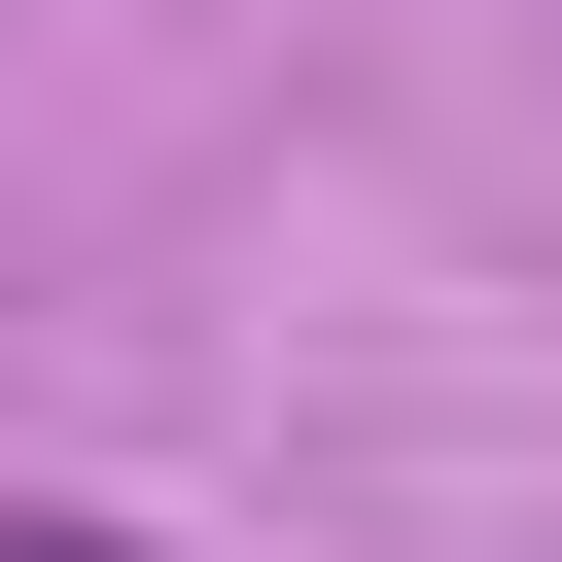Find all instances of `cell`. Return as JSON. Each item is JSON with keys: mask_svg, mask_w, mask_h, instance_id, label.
I'll return each mask as SVG.
<instances>
[{"mask_svg": "<svg viewBox=\"0 0 562 562\" xmlns=\"http://www.w3.org/2000/svg\"><path fill=\"white\" fill-rule=\"evenodd\" d=\"M0 562H140V527H105V492H0Z\"/></svg>", "mask_w": 562, "mask_h": 562, "instance_id": "6da1fadb", "label": "cell"}]
</instances>
